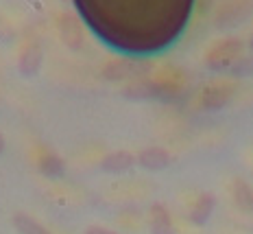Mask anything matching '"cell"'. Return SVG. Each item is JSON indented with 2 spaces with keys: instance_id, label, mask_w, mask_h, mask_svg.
Instances as JSON below:
<instances>
[{
  "instance_id": "1",
  "label": "cell",
  "mask_w": 253,
  "mask_h": 234,
  "mask_svg": "<svg viewBox=\"0 0 253 234\" xmlns=\"http://www.w3.org/2000/svg\"><path fill=\"white\" fill-rule=\"evenodd\" d=\"M109 46L151 55L168 49L186 29L194 0H77Z\"/></svg>"
},
{
  "instance_id": "8",
  "label": "cell",
  "mask_w": 253,
  "mask_h": 234,
  "mask_svg": "<svg viewBox=\"0 0 253 234\" xmlns=\"http://www.w3.org/2000/svg\"><path fill=\"white\" fill-rule=\"evenodd\" d=\"M2 151H4V136L0 134V156H2Z\"/></svg>"
},
{
  "instance_id": "4",
  "label": "cell",
  "mask_w": 253,
  "mask_h": 234,
  "mask_svg": "<svg viewBox=\"0 0 253 234\" xmlns=\"http://www.w3.org/2000/svg\"><path fill=\"white\" fill-rule=\"evenodd\" d=\"M38 169H40V173L48 179H61L63 173H66V164H63V160L59 156H55V153H46L40 160Z\"/></svg>"
},
{
  "instance_id": "2",
  "label": "cell",
  "mask_w": 253,
  "mask_h": 234,
  "mask_svg": "<svg viewBox=\"0 0 253 234\" xmlns=\"http://www.w3.org/2000/svg\"><path fill=\"white\" fill-rule=\"evenodd\" d=\"M42 59H44V53H42L40 42H29L22 49L18 59V68L24 77H35L42 68Z\"/></svg>"
},
{
  "instance_id": "6",
  "label": "cell",
  "mask_w": 253,
  "mask_h": 234,
  "mask_svg": "<svg viewBox=\"0 0 253 234\" xmlns=\"http://www.w3.org/2000/svg\"><path fill=\"white\" fill-rule=\"evenodd\" d=\"M11 33H13V29H11V24H7V20L0 15V40H11Z\"/></svg>"
},
{
  "instance_id": "3",
  "label": "cell",
  "mask_w": 253,
  "mask_h": 234,
  "mask_svg": "<svg viewBox=\"0 0 253 234\" xmlns=\"http://www.w3.org/2000/svg\"><path fill=\"white\" fill-rule=\"evenodd\" d=\"M57 29H59V35L66 42V46L79 49L83 44V29L72 13H61V18L57 20Z\"/></svg>"
},
{
  "instance_id": "7",
  "label": "cell",
  "mask_w": 253,
  "mask_h": 234,
  "mask_svg": "<svg viewBox=\"0 0 253 234\" xmlns=\"http://www.w3.org/2000/svg\"><path fill=\"white\" fill-rule=\"evenodd\" d=\"M85 234H112V232H105V230H101V228H87Z\"/></svg>"
},
{
  "instance_id": "5",
  "label": "cell",
  "mask_w": 253,
  "mask_h": 234,
  "mask_svg": "<svg viewBox=\"0 0 253 234\" xmlns=\"http://www.w3.org/2000/svg\"><path fill=\"white\" fill-rule=\"evenodd\" d=\"M13 228L20 234H52L48 228H44L38 219H33L31 215H24V212L13 215Z\"/></svg>"
}]
</instances>
